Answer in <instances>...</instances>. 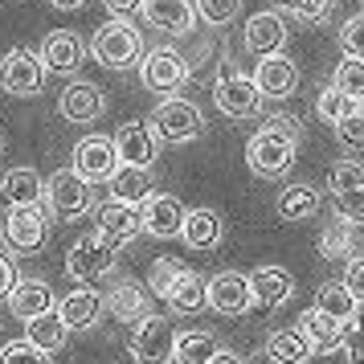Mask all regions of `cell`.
<instances>
[{"label":"cell","mask_w":364,"mask_h":364,"mask_svg":"<svg viewBox=\"0 0 364 364\" xmlns=\"http://www.w3.org/2000/svg\"><path fill=\"white\" fill-rule=\"evenodd\" d=\"M295 156H299V123L287 119V115L266 119L246 144V164H250V172L262 176V181L287 176V172L295 168Z\"/></svg>","instance_id":"cell-1"},{"label":"cell","mask_w":364,"mask_h":364,"mask_svg":"<svg viewBox=\"0 0 364 364\" xmlns=\"http://www.w3.org/2000/svg\"><path fill=\"white\" fill-rule=\"evenodd\" d=\"M148 287L156 299H164L172 311L181 315H197L209 307V299H205V282L188 270V266H181L176 258H156L151 262V274H148Z\"/></svg>","instance_id":"cell-2"},{"label":"cell","mask_w":364,"mask_h":364,"mask_svg":"<svg viewBox=\"0 0 364 364\" xmlns=\"http://www.w3.org/2000/svg\"><path fill=\"white\" fill-rule=\"evenodd\" d=\"M90 58L102 70H127L144 58V37L127 17H111L90 41Z\"/></svg>","instance_id":"cell-3"},{"label":"cell","mask_w":364,"mask_h":364,"mask_svg":"<svg viewBox=\"0 0 364 364\" xmlns=\"http://www.w3.org/2000/svg\"><path fill=\"white\" fill-rule=\"evenodd\" d=\"M46 209L58 221H78V217H86L95 209L90 181L74 164L62 168V172H53V181H46Z\"/></svg>","instance_id":"cell-4"},{"label":"cell","mask_w":364,"mask_h":364,"mask_svg":"<svg viewBox=\"0 0 364 364\" xmlns=\"http://www.w3.org/2000/svg\"><path fill=\"white\" fill-rule=\"evenodd\" d=\"M119 262V246L111 242V237H102L99 230L86 233V237H78L74 246L66 250V274L78 282H99L107 279L111 270H115Z\"/></svg>","instance_id":"cell-5"},{"label":"cell","mask_w":364,"mask_h":364,"mask_svg":"<svg viewBox=\"0 0 364 364\" xmlns=\"http://www.w3.org/2000/svg\"><path fill=\"white\" fill-rule=\"evenodd\" d=\"M0 233H4V246L13 250V254L29 258L50 237V209L46 205H13L4 213V230Z\"/></svg>","instance_id":"cell-6"},{"label":"cell","mask_w":364,"mask_h":364,"mask_svg":"<svg viewBox=\"0 0 364 364\" xmlns=\"http://www.w3.org/2000/svg\"><path fill=\"white\" fill-rule=\"evenodd\" d=\"M127 348H132L135 364H172V348H176V328L164 315H144L132 323V336H127Z\"/></svg>","instance_id":"cell-7"},{"label":"cell","mask_w":364,"mask_h":364,"mask_svg":"<svg viewBox=\"0 0 364 364\" xmlns=\"http://www.w3.org/2000/svg\"><path fill=\"white\" fill-rule=\"evenodd\" d=\"M151 127L164 144H193L205 135V115H200L197 102L181 99V95H168L156 111H151Z\"/></svg>","instance_id":"cell-8"},{"label":"cell","mask_w":364,"mask_h":364,"mask_svg":"<svg viewBox=\"0 0 364 364\" xmlns=\"http://www.w3.org/2000/svg\"><path fill=\"white\" fill-rule=\"evenodd\" d=\"M213 102L225 119H254L262 115V90L254 82V74H237V70H225L213 82Z\"/></svg>","instance_id":"cell-9"},{"label":"cell","mask_w":364,"mask_h":364,"mask_svg":"<svg viewBox=\"0 0 364 364\" xmlns=\"http://www.w3.org/2000/svg\"><path fill=\"white\" fill-rule=\"evenodd\" d=\"M46 74L41 58L33 50H9L0 58V90L13 99H37L46 90Z\"/></svg>","instance_id":"cell-10"},{"label":"cell","mask_w":364,"mask_h":364,"mask_svg":"<svg viewBox=\"0 0 364 364\" xmlns=\"http://www.w3.org/2000/svg\"><path fill=\"white\" fill-rule=\"evenodd\" d=\"M188 78H193V70L176 50H151L139 58V82L156 95H176Z\"/></svg>","instance_id":"cell-11"},{"label":"cell","mask_w":364,"mask_h":364,"mask_svg":"<svg viewBox=\"0 0 364 364\" xmlns=\"http://www.w3.org/2000/svg\"><path fill=\"white\" fill-rule=\"evenodd\" d=\"M205 299L217 315H246L254 307V291H250V274L242 270H217L205 282Z\"/></svg>","instance_id":"cell-12"},{"label":"cell","mask_w":364,"mask_h":364,"mask_svg":"<svg viewBox=\"0 0 364 364\" xmlns=\"http://www.w3.org/2000/svg\"><path fill=\"white\" fill-rule=\"evenodd\" d=\"M254 82H258V90H262V99L282 102V99H291V95L299 90V66L282 50L279 53H262L258 66H254Z\"/></svg>","instance_id":"cell-13"},{"label":"cell","mask_w":364,"mask_h":364,"mask_svg":"<svg viewBox=\"0 0 364 364\" xmlns=\"http://www.w3.org/2000/svg\"><path fill=\"white\" fill-rule=\"evenodd\" d=\"M95 225H99L102 237H111L115 246H127L144 233V217H139V205H127L119 197H107L95 209Z\"/></svg>","instance_id":"cell-14"},{"label":"cell","mask_w":364,"mask_h":364,"mask_svg":"<svg viewBox=\"0 0 364 364\" xmlns=\"http://www.w3.org/2000/svg\"><path fill=\"white\" fill-rule=\"evenodd\" d=\"M111 139H115L119 164L151 168V164H156V156H160V135H156V127H151V123H139V119L123 123Z\"/></svg>","instance_id":"cell-15"},{"label":"cell","mask_w":364,"mask_h":364,"mask_svg":"<svg viewBox=\"0 0 364 364\" xmlns=\"http://www.w3.org/2000/svg\"><path fill=\"white\" fill-rule=\"evenodd\" d=\"M74 168H78L90 184L111 181V172L119 168L115 139H111V135H86V139H78V144H74Z\"/></svg>","instance_id":"cell-16"},{"label":"cell","mask_w":364,"mask_h":364,"mask_svg":"<svg viewBox=\"0 0 364 364\" xmlns=\"http://www.w3.org/2000/svg\"><path fill=\"white\" fill-rule=\"evenodd\" d=\"M37 58H41V66L53 70V74H74L86 58V41L74 33V29H53V33L41 37Z\"/></svg>","instance_id":"cell-17"},{"label":"cell","mask_w":364,"mask_h":364,"mask_svg":"<svg viewBox=\"0 0 364 364\" xmlns=\"http://www.w3.org/2000/svg\"><path fill=\"white\" fill-rule=\"evenodd\" d=\"M58 315L70 331H90L99 328V319L107 315V303H102V291H95L90 282L86 287H74L70 295L58 299Z\"/></svg>","instance_id":"cell-18"},{"label":"cell","mask_w":364,"mask_h":364,"mask_svg":"<svg viewBox=\"0 0 364 364\" xmlns=\"http://www.w3.org/2000/svg\"><path fill=\"white\" fill-rule=\"evenodd\" d=\"M139 217H144V233L160 237V242L181 237V230H184V205H181V197H172V193H151V197L139 205Z\"/></svg>","instance_id":"cell-19"},{"label":"cell","mask_w":364,"mask_h":364,"mask_svg":"<svg viewBox=\"0 0 364 364\" xmlns=\"http://www.w3.org/2000/svg\"><path fill=\"white\" fill-rule=\"evenodd\" d=\"M295 328L307 336V344H311L315 356H331V352H340V348H344V319L319 311V307H307V311L299 315Z\"/></svg>","instance_id":"cell-20"},{"label":"cell","mask_w":364,"mask_h":364,"mask_svg":"<svg viewBox=\"0 0 364 364\" xmlns=\"http://www.w3.org/2000/svg\"><path fill=\"white\" fill-rule=\"evenodd\" d=\"M139 17L148 21L151 29H160V33L184 37V33H193V17H197V4H193V0H144Z\"/></svg>","instance_id":"cell-21"},{"label":"cell","mask_w":364,"mask_h":364,"mask_svg":"<svg viewBox=\"0 0 364 364\" xmlns=\"http://www.w3.org/2000/svg\"><path fill=\"white\" fill-rule=\"evenodd\" d=\"M250 53H279L287 46V21H282L279 9H262V13H254L246 21V33H242Z\"/></svg>","instance_id":"cell-22"},{"label":"cell","mask_w":364,"mask_h":364,"mask_svg":"<svg viewBox=\"0 0 364 364\" xmlns=\"http://www.w3.org/2000/svg\"><path fill=\"white\" fill-rule=\"evenodd\" d=\"M58 111L66 123H95L107 111V95L95 82H70L58 99Z\"/></svg>","instance_id":"cell-23"},{"label":"cell","mask_w":364,"mask_h":364,"mask_svg":"<svg viewBox=\"0 0 364 364\" xmlns=\"http://www.w3.org/2000/svg\"><path fill=\"white\" fill-rule=\"evenodd\" d=\"M250 291H254L258 307H287L295 295V279L287 266H258V270H250Z\"/></svg>","instance_id":"cell-24"},{"label":"cell","mask_w":364,"mask_h":364,"mask_svg":"<svg viewBox=\"0 0 364 364\" xmlns=\"http://www.w3.org/2000/svg\"><path fill=\"white\" fill-rule=\"evenodd\" d=\"M46 200V181H41V172L29 164H17L4 172V181H0V205L4 209H13V205H41Z\"/></svg>","instance_id":"cell-25"},{"label":"cell","mask_w":364,"mask_h":364,"mask_svg":"<svg viewBox=\"0 0 364 364\" xmlns=\"http://www.w3.org/2000/svg\"><path fill=\"white\" fill-rule=\"evenodd\" d=\"M102 303H107V311L115 315L119 323H135V319L148 315V287L135 279H119L107 287Z\"/></svg>","instance_id":"cell-26"},{"label":"cell","mask_w":364,"mask_h":364,"mask_svg":"<svg viewBox=\"0 0 364 364\" xmlns=\"http://www.w3.org/2000/svg\"><path fill=\"white\" fill-rule=\"evenodd\" d=\"M4 303H9V311L25 323V319H33V315L50 311L53 307V291H50V282H41V279H17L13 282V291L4 295Z\"/></svg>","instance_id":"cell-27"},{"label":"cell","mask_w":364,"mask_h":364,"mask_svg":"<svg viewBox=\"0 0 364 364\" xmlns=\"http://www.w3.org/2000/svg\"><path fill=\"white\" fill-rule=\"evenodd\" d=\"M181 237H184V246H193V250H213L225 237V221H221L217 209H188Z\"/></svg>","instance_id":"cell-28"},{"label":"cell","mask_w":364,"mask_h":364,"mask_svg":"<svg viewBox=\"0 0 364 364\" xmlns=\"http://www.w3.org/2000/svg\"><path fill=\"white\" fill-rule=\"evenodd\" d=\"M107 188H111V197L127 200V205H144V200L156 193V181H151L148 168H139V164H119L115 172H111Z\"/></svg>","instance_id":"cell-29"},{"label":"cell","mask_w":364,"mask_h":364,"mask_svg":"<svg viewBox=\"0 0 364 364\" xmlns=\"http://www.w3.org/2000/svg\"><path fill=\"white\" fill-rule=\"evenodd\" d=\"M315 352L299 328H274L266 336V360L270 364H307Z\"/></svg>","instance_id":"cell-30"},{"label":"cell","mask_w":364,"mask_h":364,"mask_svg":"<svg viewBox=\"0 0 364 364\" xmlns=\"http://www.w3.org/2000/svg\"><path fill=\"white\" fill-rule=\"evenodd\" d=\"M319 205H323V197H319V188H311V184H287L279 193V200H274V209H279L282 221H307V217L319 213Z\"/></svg>","instance_id":"cell-31"},{"label":"cell","mask_w":364,"mask_h":364,"mask_svg":"<svg viewBox=\"0 0 364 364\" xmlns=\"http://www.w3.org/2000/svg\"><path fill=\"white\" fill-rule=\"evenodd\" d=\"M66 336H70V328L62 323L58 307L33 315V319H25V340H29V344H37L41 352H50V356H53L62 344H66Z\"/></svg>","instance_id":"cell-32"},{"label":"cell","mask_w":364,"mask_h":364,"mask_svg":"<svg viewBox=\"0 0 364 364\" xmlns=\"http://www.w3.org/2000/svg\"><path fill=\"white\" fill-rule=\"evenodd\" d=\"M221 352L213 331H176V348H172V364H209Z\"/></svg>","instance_id":"cell-33"},{"label":"cell","mask_w":364,"mask_h":364,"mask_svg":"<svg viewBox=\"0 0 364 364\" xmlns=\"http://www.w3.org/2000/svg\"><path fill=\"white\" fill-rule=\"evenodd\" d=\"M352 230H356V225H348L344 217L336 213V221H331L328 230H323V237H319V254H323L328 262H348V258L364 254V242H356Z\"/></svg>","instance_id":"cell-34"},{"label":"cell","mask_w":364,"mask_h":364,"mask_svg":"<svg viewBox=\"0 0 364 364\" xmlns=\"http://www.w3.org/2000/svg\"><path fill=\"white\" fill-rule=\"evenodd\" d=\"M315 307L348 323V319L356 315V307H360V303L352 299V291H348L344 282H323V287H319V295H315Z\"/></svg>","instance_id":"cell-35"},{"label":"cell","mask_w":364,"mask_h":364,"mask_svg":"<svg viewBox=\"0 0 364 364\" xmlns=\"http://www.w3.org/2000/svg\"><path fill=\"white\" fill-rule=\"evenodd\" d=\"M331 82L340 86L348 99L364 102V58L344 53V58H340V66H336V74H331Z\"/></svg>","instance_id":"cell-36"},{"label":"cell","mask_w":364,"mask_h":364,"mask_svg":"<svg viewBox=\"0 0 364 364\" xmlns=\"http://www.w3.org/2000/svg\"><path fill=\"white\" fill-rule=\"evenodd\" d=\"M274 9H282L287 17L303 21V25H323L331 17V0H270Z\"/></svg>","instance_id":"cell-37"},{"label":"cell","mask_w":364,"mask_h":364,"mask_svg":"<svg viewBox=\"0 0 364 364\" xmlns=\"http://www.w3.org/2000/svg\"><path fill=\"white\" fill-rule=\"evenodd\" d=\"M352 102H356V99H348V95H344V90H340L336 82H328L323 90H319V99H315V115L323 119V123H331V127H336V123H340V119L352 111Z\"/></svg>","instance_id":"cell-38"},{"label":"cell","mask_w":364,"mask_h":364,"mask_svg":"<svg viewBox=\"0 0 364 364\" xmlns=\"http://www.w3.org/2000/svg\"><path fill=\"white\" fill-rule=\"evenodd\" d=\"M336 139L348 151H364V102H352V111L336 123Z\"/></svg>","instance_id":"cell-39"},{"label":"cell","mask_w":364,"mask_h":364,"mask_svg":"<svg viewBox=\"0 0 364 364\" xmlns=\"http://www.w3.org/2000/svg\"><path fill=\"white\" fill-rule=\"evenodd\" d=\"M364 184V164L360 160H336L328 172V188L340 197V193H348V188H360Z\"/></svg>","instance_id":"cell-40"},{"label":"cell","mask_w":364,"mask_h":364,"mask_svg":"<svg viewBox=\"0 0 364 364\" xmlns=\"http://www.w3.org/2000/svg\"><path fill=\"white\" fill-rule=\"evenodd\" d=\"M237 13H242V0H197V17L213 29H225Z\"/></svg>","instance_id":"cell-41"},{"label":"cell","mask_w":364,"mask_h":364,"mask_svg":"<svg viewBox=\"0 0 364 364\" xmlns=\"http://www.w3.org/2000/svg\"><path fill=\"white\" fill-rule=\"evenodd\" d=\"M348 364H364V307H356V315L344 323V348Z\"/></svg>","instance_id":"cell-42"},{"label":"cell","mask_w":364,"mask_h":364,"mask_svg":"<svg viewBox=\"0 0 364 364\" xmlns=\"http://www.w3.org/2000/svg\"><path fill=\"white\" fill-rule=\"evenodd\" d=\"M0 364H50V352H41L29 340H13L0 348Z\"/></svg>","instance_id":"cell-43"},{"label":"cell","mask_w":364,"mask_h":364,"mask_svg":"<svg viewBox=\"0 0 364 364\" xmlns=\"http://www.w3.org/2000/svg\"><path fill=\"white\" fill-rule=\"evenodd\" d=\"M336 213L344 217L348 225L364 230V184H360V188H348V193L336 197Z\"/></svg>","instance_id":"cell-44"},{"label":"cell","mask_w":364,"mask_h":364,"mask_svg":"<svg viewBox=\"0 0 364 364\" xmlns=\"http://www.w3.org/2000/svg\"><path fill=\"white\" fill-rule=\"evenodd\" d=\"M340 46H344V53L364 58V13H356V17L344 21V29H340Z\"/></svg>","instance_id":"cell-45"},{"label":"cell","mask_w":364,"mask_h":364,"mask_svg":"<svg viewBox=\"0 0 364 364\" xmlns=\"http://www.w3.org/2000/svg\"><path fill=\"white\" fill-rule=\"evenodd\" d=\"M352 291V299L356 303H364V254H356V258H348L344 262V279H340Z\"/></svg>","instance_id":"cell-46"},{"label":"cell","mask_w":364,"mask_h":364,"mask_svg":"<svg viewBox=\"0 0 364 364\" xmlns=\"http://www.w3.org/2000/svg\"><path fill=\"white\" fill-rule=\"evenodd\" d=\"M102 4H107V13H111V17H132V13L144 9V0H102Z\"/></svg>","instance_id":"cell-47"},{"label":"cell","mask_w":364,"mask_h":364,"mask_svg":"<svg viewBox=\"0 0 364 364\" xmlns=\"http://www.w3.org/2000/svg\"><path fill=\"white\" fill-rule=\"evenodd\" d=\"M13 282H17V270H13V258L9 254H0V299L13 291Z\"/></svg>","instance_id":"cell-48"},{"label":"cell","mask_w":364,"mask_h":364,"mask_svg":"<svg viewBox=\"0 0 364 364\" xmlns=\"http://www.w3.org/2000/svg\"><path fill=\"white\" fill-rule=\"evenodd\" d=\"M209 364H246V360H242L237 352H230V348H221V352H217V356H213Z\"/></svg>","instance_id":"cell-49"},{"label":"cell","mask_w":364,"mask_h":364,"mask_svg":"<svg viewBox=\"0 0 364 364\" xmlns=\"http://www.w3.org/2000/svg\"><path fill=\"white\" fill-rule=\"evenodd\" d=\"M53 9H66V13H74V9H82L86 0H50Z\"/></svg>","instance_id":"cell-50"},{"label":"cell","mask_w":364,"mask_h":364,"mask_svg":"<svg viewBox=\"0 0 364 364\" xmlns=\"http://www.w3.org/2000/svg\"><path fill=\"white\" fill-rule=\"evenodd\" d=\"M0 151H4V139H0Z\"/></svg>","instance_id":"cell-51"}]
</instances>
